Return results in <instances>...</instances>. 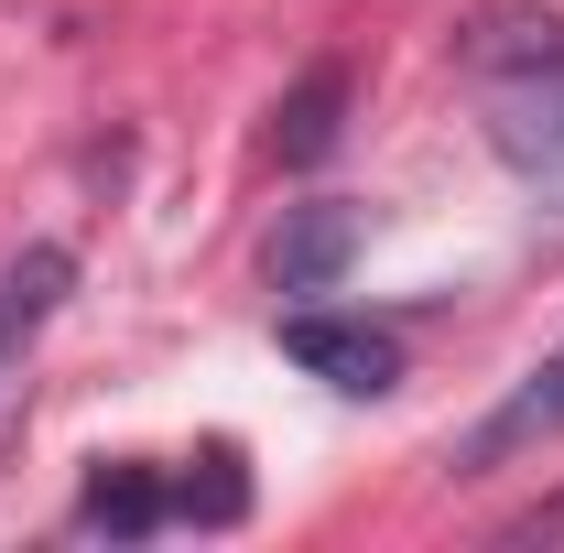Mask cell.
Returning a JSON list of instances; mask_svg holds the SVG:
<instances>
[{"mask_svg": "<svg viewBox=\"0 0 564 553\" xmlns=\"http://www.w3.org/2000/svg\"><path fill=\"white\" fill-rule=\"evenodd\" d=\"M282 358L348 402H380L402 380V337L391 326H358V315H282Z\"/></svg>", "mask_w": 564, "mask_h": 553, "instance_id": "cell-1", "label": "cell"}, {"mask_svg": "<svg viewBox=\"0 0 564 553\" xmlns=\"http://www.w3.org/2000/svg\"><path fill=\"white\" fill-rule=\"evenodd\" d=\"M564 434V347L554 358H532L521 380H510V402H499L467 445H456V467H499V456H532V445H554Z\"/></svg>", "mask_w": 564, "mask_h": 553, "instance_id": "cell-2", "label": "cell"}, {"mask_svg": "<svg viewBox=\"0 0 564 553\" xmlns=\"http://www.w3.org/2000/svg\"><path fill=\"white\" fill-rule=\"evenodd\" d=\"M348 261H358V207L315 196V207L282 217V239H272V282H282V293H337Z\"/></svg>", "mask_w": 564, "mask_h": 553, "instance_id": "cell-3", "label": "cell"}, {"mask_svg": "<svg viewBox=\"0 0 564 553\" xmlns=\"http://www.w3.org/2000/svg\"><path fill=\"white\" fill-rule=\"evenodd\" d=\"M76 282V250H55V239H33L22 261H0V369L22 358V347L55 326V304H66Z\"/></svg>", "mask_w": 564, "mask_h": 553, "instance_id": "cell-4", "label": "cell"}, {"mask_svg": "<svg viewBox=\"0 0 564 553\" xmlns=\"http://www.w3.org/2000/svg\"><path fill=\"white\" fill-rule=\"evenodd\" d=\"M499 152H510L521 174H564V66L499 87Z\"/></svg>", "mask_w": 564, "mask_h": 553, "instance_id": "cell-5", "label": "cell"}, {"mask_svg": "<svg viewBox=\"0 0 564 553\" xmlns=\"http://www.w3.org/2000/svg\"><path fill=\"white\" fill-rule=\"evenodd\" d=\"M337 109H348V66H315L293 98H282L272 152H282V163H326V152H337Z\"/></svg>", "mask_w": 564, "mask_h": 553, "instance_id": "cell-6", "label": "cell"}, {"mask_svg": "<svg viewBox=\"0 0 564 553\" xmlns=\"http://www.w3.org/2000/svg\"><path fill=\"white\" fill-rule=\"evenodd\" d=\"M456 55H467V66H510V76H543V66H564V22L554 11H499V22H478V33H467V44H456Z\"/></svg>", "mask_w": 564, "mask_h": 553, "instance_id": "cell-7", "label": "cell"}, {"mask_svg": "<svg viewBox=\"0 0 564 553\" xmlns=\"http://www.w3.org/2000/svg\"><path fill=\"white\" fill-rule=\"evenodd\" d=\"M87 532H109V543H141L152 521H174V488L163 478H141V467H109V478L87 488V510H76Z\"/></svg>", "mask_w": 564, "mask_h": 553, "instance_id": "cell-8", "label": "cell"}, {"mask_svg": "<svg viewBox=\"0 0 564 553\" xmlns=\"http://www.w3.org/2000/svg\"><path fill=\"white\" fill-rule=\"evenodd\" d=\"M521 532H564V510H543V521H521Z\"/></svg>", "mask_w": 564, "mask_h": 553, "instance_id": "cell-9", "label": "cell"}]
</instances>
